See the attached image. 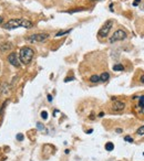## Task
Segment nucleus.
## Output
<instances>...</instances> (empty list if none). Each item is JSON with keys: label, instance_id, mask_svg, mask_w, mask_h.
Returning <instances> with one entry per match:
<instances>
[{"label": "nucleus", "instance_id": "nucleus-1", "mask_svg": "<svg viewBox=\"0 0 144 161\" xmlns=\"http://www.w3.org/2000/svg\"><path fill=\"white\" fill-rule=\"evenodd\" d=\"M20 26L26 28V29H31L32 26H33V23L30 20H27V19L17 18V19H11L7 23L3 24V28L7 30L17 29V28H20Z\"/></svg>", "mask_w": 144, "mask_h": 161}, {"label": "nucleus", "instance_id": "nucleus-2", "mask_svg": "<svg viewBox=\"0 0 144 161\" xmlns=\"http://www.w3.org/2000/svg\"><path fill=\"white\" fill-rule=\"evenodd\" d=\"M33 55H35L33 50L30 49V48H28V46H26V48H22L21 50H20V53H19V58H20L21 63L29 64L30 62L32 61Z\"/></svg>", "mask_w": 144, "mask_h": 161}, {"label": "nucleus", "instance_id": "nucleus-3", "mask_svg": "<svg viewBox=\"0 0 144 161\" xmlns=\"http://www.w3.org/2000/svg\"><path fill=\"white\" fill-rule=\"evenodd\" d=\"M112 28H113V21L112 20H108V21L104 22V24L101 26V29L99 30V33H98V34H99V37H101V38L108 37Z\"/></svg>", "mask_w": 144, "mask_h": 161}, {"label": "nucleus", "instance_id": "nucleus-4", "mask_svg": "<svg viewBox=\"0 0 144 161\" xmlns=\"http://www.w3.org/2000/svg\"><path fill=\"white\" fill-rule=\"evenodd\" d=\"M48 38H49L48 33H37V34L29 35V37L27 38V40L30 41V42H43V41H45Z\"/></svg>", "mask_w": 144, "mask_h": 161}, {"label": "nucleus", "instance_id": "nucleus-5", "mask_svg": "<svg viewBox=\"0 0 144 161\" xmlns=\"http://www.w3.org/2000/svg\"><path fill=\"white\" fill-rule=\"evenodd\" d=\"M126 33L125 31H123V30H117L113 33V35L110 38V43H114L116 41H122V40L126 39Z\"/></svg>", "mask_w": 144, "mask_h": 161}, {"label": "nucleus", "instance_id": "nucleus-6", "mask_svg": "<svg viewBox=\"0 0 144 161\" xmlns=\"http://www.w3.org/2000/svg\"><path fill=\"white\" fill-rule=\"evenodd\" d=\"M8 61L9 63L11 64V65L16 66V67H19L20 66V63H19V60H18V56H17L16 53H10L8 55Z\"/></svg>", "mask_w": 144, "mask_h": 161}, {"label": "nucleus", "instance_id": "nucleus-7", "mask_svg": "<svg viewBox=\"0 0 144 161\" xmlns=\"http://www.w3.org/2000/svg\"><path fill=\"white\" fill-rule=\"evenodd\" d=\"M124 107H125V104L123 103V102H120V100H115L114 103L112 104V111H121L124 109Z\"/></svg>", "mask_w": 144, "mask_h": 161}, {"label": "nucleus", "instance_id": "nucleus-8", "mask_svg": "<svg viewBox=\"0 0 144 161\" xmlns=\"http://www.w3.org/2000/svg\"><path fill=\"white\" fill-rule=\"evenodd\" d=\"M110 78V75H109V73H102L101 74V76H100V81H102V82H105V81H108V79Z\"/></svg>", "mask_w": 144, "mask_h": 161}, {"label": "nucleus", "instance_id": "nucleus-9", "mask_svg": "<svg viewBox=\"0 0 144 161\" xmlns=\"http://www.w3.org/2000/svg\"><path fill=\"white\" fill-rule=\"evenodd\" d=\"M90 82L91 83H99L100 82V76L99 75H92L90 77Z\"/></svg>", "mask_w": 144, "mask_h": 161}, {"label": "nucleus", "instance_id": "nucleus-10", "mask_svg": "<svg viewBox=\"0 0 144 161\" xmlns=\"http://www.w3.org/2000/svg\"><path fill=\"white\" fill-rule=\"evenodd\" d=\"M113 70L114 71H124V66L122 65V64H115L114 66H113Z\"/></svg>", "mask_w": 144, "mask_h": 161}, {"label": "nucleus", "instance_id": "nucleus-11", "mask_svg": "<svg viewBox=\"0 0 144 161\" xmlns=\"http://www.w3.org/2000/svg\"><path fill=\"white\" fill-rule=\"evenodd\" d=\"M105 149H107V151H112L113 149H114V145H113V143H107V145H105Z\"/></svg>", "mask_w": 144, "mask_h": 161}, {"label": "nucleus", "instance_id": "nucleus-12", "mask_svg": "<svg viewBox=\"0 0 144 161\" xmlns=\"http://www.w3.org/2000/svg\"><path fill=\"white\" fill-rule=\"evenodd\" d=\"M136 134H138V135H140V136H143L144 135V126L140 127V129L136 131Z\"/></svg>", "mask_w": 144, "mask_h": 161}, {"label": "nucleus", "instance_id": "nucleus-13", "mask_svg": "<svg viewBox=\"0 0 144 161\" xmlns=\"http://www.w3.org/2000/svg\"><path fill=\"white\" fill-rule=\"evenodd\" d=\"M71 31V30H67V31H61V32H59V33H57L56 37H61V35L63 34H67V33H69V32Z\"/></svg>", "mask_w": 144, "mask_h": 161}, {"label": "nucleus", "instance_id": "nucleus-14", "mask_svg": "<svg viewBox=\"0 0 144 161\" xmlns=\"http://www.w3.org/2000/svg\"><path fill=\"white\" fill-rule=\"evenodd\" d=\"M6 45H7V46H2V45H1V46H0V49H1V50H2L3 52H5L6 50H9V49L11 48L10 43H7V44H6Z\"/></svg>", "mask_w": 144, "mask_h": 161}, {"label": "nucleus", "instance_id": "nucleus-15", "mask_svg": "<svg viewBox=\"0 0 144 161\" xmlns=\"http://www.w3.org/2000/svg\"><path fill=\"white\" fill-rule=\"evenodd\" d=\"M41 117H42L43 119H47V118H48V113H47L45 111H41Z\"/></svg>", "mask_w": 144, "mask_h": 161}, {"label": "nucleus", "instance_id": "nucleus-16", "mask_svg": "<svg viewBox=\"0 0 144 161\" xmlns=\"http://www.w3.org/2000/svg\"><path fill=\"white\" fill-rule=\"evenodd\" d=\"M7 103H8V102H5V103L2 104V106H1V108H0V115H2V114H3V109L6 108V105H7Z\"/></svg>", "mask_w": 144, "mask_h": 161}, {"label": "nucleus", "instance_id": "nucleus-17", "mask_svg": "<svg viewBox=\"0 0 144 161\" xmlns=\"http://www.w3.org/2000/svg\"><path fill=\"white\" fill-rule=\"evenodd\" d=\"M143 96H141L140 97V104H139V106H140V108H141V111H143Z\"/></svg>", "mask_w": 144, "mask_h": 161}, {"label": "nucleus", "instance_id": "nucleus-18", "mask_svg": "<svg viewBox=\"0 0 144 161\" xmlns=\"http://www.w3.org/2000/svg\"><path fill=\"white\" fill-rule=\"evenodd\" d=\"M17 139H18L19 141L23 140V135H22V134H18V135H17Z\"/></svg>", "mask_w": 144, "mask_h": 161}, {"label": "nucleus", "instance_id": "nucleus-19", "mask_svg": "<svg viewBox=\"0 0 144 161\" xmlns=\"http://www.w3.org/2000/svg\"><path fill=\"white\" fill-rule=\"evenodd\" d=\"M124 139H125V141H129V143H132V141H133V139H132V138H131L130 136H126V137L124 138Z\"/></svg>", "mask_w": 144, "mask_h": 161}, {"label": "nucleus", "instance_id": "nucleus-20", "mask_svg": "<svg viewBox=\"0 0 144 161\" xmlns=\"http://www.w3.org/2000/svg\"><path fill=\"white\" fill-rule=\"evenodd\" d=\"M37 127H38V129H40V130L43 129V126L41 124H37Z\"/></svg>", "mask_w": 144, "mask_h": 161}, {"label": "nucleus", "instance_id": "nucleus-21", "mask_svg": "<svg viewBox=\"0 0 144 161\" xmlns=\"http://www.w3.org/2000/svg\"><path fill=\"white\" fill-rule=\"evenodd\" d=\"M140 1H141V0H135V1H134L133 5H134V6H138V5H139V3H140Z\"/></svg>", "mask_w": 144, "mask_h": 161}, {"label": "nucleus", "instance_id": "nucleus-22", "mask_svg": "<svg viewBox=\"0 0 144 161\" xmlns=\"http://www.w3.org/2000/svg\"><path fill=\"white\" fill-rule=\"evenodd\" d=\"M48 99H49V102H52V96L49 95V96H48Z\"/></svg>", "mask_w": 144, "mask_h": 161}, {"label": "nucleus", "instance_id": "nucleus-23", "mask_svg": "<svg viewBox=\"0 0 144 161\" xmlns=\"http://www.w3.org/2000/svg\"><path fill=\"white\" fill-rule=\"evenodd\" d=\"M2 21H3V18H2V17H0V24L2 23Z\"/></svg>", "mask_w": 144, "mask_h": 161}]
</instances>
